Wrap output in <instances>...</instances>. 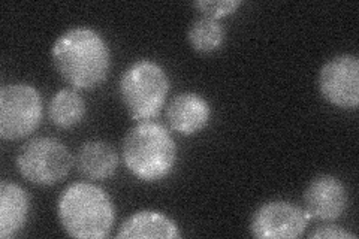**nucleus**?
<instances>
[{"mask_svg":"<svg viewBox=\"0 0 359 239\" xmlns=\"http://www.w3.org/2000/svg\"><path fill=\"white\" fill-rule=\"evenodd\" d=\"M51 59L57 74L78 90L102 84L111 69V51L105 39L90 27H74L55 39Z\"/></svg>","mask_w":359,"mask_h":239,"instance_id":"1","label":"nucleus"},{"mask_svg":"<svg viewBox=\"0 0 359 239\" xmlns=\"http://www.w3.org/2000/svg\"><path fill=\"white\" fill-rule=\"evenodd\" d=\"M57 217L63 231L78 239H102L116 221L114 203L107 193L90 183L66 187L57 200Z\"/></svg>","mask_w":359,"mask_h":239,"instance_id":"2","label":"nucleus"},{"mask_svg":"<svg viewBox=\"0 0 359 239\" xmlns=\"http://www.w3.org/2000/svg\"><path fill=\"white\" fill-rule=\"evenodd\" d=\"M121 156L133 177L145 183H157L174 170L177 144L162 124L140 121L123 139Z\"/></svg>","mask_w":359,"mask_h":239,"instance_id":"3","label":"nucleus"},{"mask_svg":"<svg viewBox=\"0 0 359 239\" xmlns=\"http://www.w3.org/2000/svg\"><path fill=\"white\" fill-rule=\"evenodd\" d=\"M118 92L132 120L150 121L159 116L165 105L170 92V78L159 63L141 59L129 64L123 72Z\"/></svg>","mask_w":359,"mask_h":239,"instance_id":"4","label":"nucleus"},{"mask_svg":"<svg viewBox=\"0 0 359 239\" xmlns=\"http://www.w3.org/2000/svg\"><path fill=\"white\" fill-rule=\"evenodd\" d=\"M74 158L63 142L55 138H33L22 144L15 165L22 178L36 186H54L63 181Z\"/></svg>","mask_w":359,"mask_h":239,"instance_id":"5","label":"nucleus"},{"mask_svg":"<svg viewBox=\"0 0 359 239\" xmlns=\"http://www.w3.org/2000/svg\"><path fill=\"white\" fill-rule=\"evenodd\" d=\"M43 105L38 90L25 83L4 86L0 90V136L18 141L35 132L42 121Z\"/></svg>","mask_w":359,"mask_h":239,"instance_id":"6","label":"nucleus"},{"mask_svg":"<svg viewBox=\"0 0 359 239\" xmlns=\"http://www.w3.org/2000/svg\"><path fill=\"white\" fill-rule=\"evenodd\" d=\"M319 92L325 100L341 109L359 105V60L355 54H340L320 67Z\"/></svg>","mask_w":359,"mask_h":239,"instance_id":"7","label":"nucleus"},{"mask_svg":"<svg viewBox=\"0 0 359 239\" xmlns=\"http://www.w3.org/2000/svg\"><path fill=\"white\" fill-rule=\"evenodd\" d=\"M306 211L287 200H269L257 208L250 220V233L257 239H295L309 224Z\"/></svg>","mask_w":359,"mask_h":239,"instance_id":"8","label":"nucleus"},{"mask_svg":"<svg viewBox=\"0 0 359 239\" xmlns=\"http://www.w3.org/2000/svg\"><path fill=\"white\" fill-rule=\"evenodd\" d=\"M347 190L341 181L332 175H320L310 181L304 191V207L310 220L334 221L347 208Z\"/></svg>","mask_w":359,"mask_h":239,"instance_id":"9","label":"nucleus"},{"mask_svg":"<svg viewBox=\"0 0 359 239\" xmlns=\"http://www.w3.org/2000/svg\"><path fill=\"white\" fill-rule=\"evenodd\" d=\"M170 128L183 136H192L204 130L211 118V108L205 97L184 92L174 96L166 108Z\"/></svg>","mask_w":359,"mask_h":239,"instance_id":"10","label":"nucleus"},{"mask_svg":"<svg viewBox=\"0 0 359 239\" xmlns=\"http://www.w3.org/2000/svg\"><path fill=\"white\" fill-rule=\"evenodd\" d=\"M30 211L27 191L15 183L0 184V238L9 239L25 227Z\"/></svg>","mask_w":359,"mask_h":239,"instance_id":"11","label":"nucleus"},{"mask_svg":"<svg viewBox=\"0 0 359 239\" xmlns=\"http://www.w3.org/2000/svg\"><path fill=\"white\" fill-rule=\"evenodd\" d=\"M75 163L78 172L88 179L104 181L116 174L118 154L105 141H88L80 146Z\"/></svg>","mask_w":359,"mask_h":239,"instance_id":"12","label":"nucleus"},{"mask_svg":"<svg viewBox=\"0 0 359 239\" xmlns=\"http://www.w3.org/2000/svg\"><path fill=\"white\" fill-rule=\"evenodd\" d=\"M121 239L130 238H165L175 239L180 236L178 226L166 214L159 211L135 212L121 223L116 235Z\"/></svg>","mask_w":359,"mask_h":239,"instance_id":"13","label":"nucleus"},{"mask_svg":"<svg viewBox=\"0 0 359 239\" xmlns=\"http://www.w3.org/2000/svg\"><path fill=\"white\" fill-rule=\"evenodd\" d=\"M86 100L75 90L63 88L55 93L48 105V116L59 129H72L86 117Z\"/></svg>","mask_w":359,"mask_h":239,"instance_id":"14","label":"nucleus"},{"mask_svg":"<svg viewBox=\"0 0 359 239\" xmlns=\"http://www.w3.org/2000/svg\"><path fill=\"white\" fill-rule=\"evenodd\" d=\"M187 41L196 53L210 54L217 51L224 41V30L219 20L202 15L187 30Z\"/></svg>","mask_w":359,"mask_h":239,"instance_id":"15","label":"nucleus"},{"mask_svg":"<svg viewBox=\"0 0 359 239\" xmlns=\"http://www.w3.org/2000/svg\"><path fill=\"white\" fill-rule=\"evenodd\" d=\"M194 6L202 15L220 20L233 14L237 8L241 6V2L238 0H199V2L194 4Z\"/></svg>","mask_w":359,"mask_h":239,"instance_id":"16","label":"nucleus"},{"mask_svg":"<svg viewBox=\"0 0 359 239\" xmlns=\"http://www.w3.org/2000/svg\"><path fill=\"white\" fill-rule=\"evenodd\" d=\"M309 238L313 239H356L355 233H351L349 231L343 229L340 226H322L318 227L316 231H313Z\"/></svg>","mask_w":359,"mask_h":239,"instance_id":"17","label":"nucleus"}]
</instances>
